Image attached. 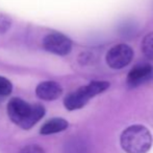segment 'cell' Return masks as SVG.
<instances>
[{"label": "cell", "instance_id": "cell-11", "mask_svg": "<svg viewBox=\"0 0 153 153\" xmlns=\"http://www.w3.org/2000/svg\"><path fill=\"white\" fill-rule=\"evenodd\" d=\"M13 90V85L10 80L6 78L0 77V96H10Z\"/></svg>", "mask_w": 153, "mask_h": 153}, {"label": "cell", "instance_id": "cell-7", "mask_svg": "<svg viewBox=\"0 0 153 153\" xmlns=\"http://www.w3.org/2000/svg\"><path fill=\"white\" fill-rule=\"evenodd\" d=\"M38 98L44 101H54L59 99L62 93V88L57 82L45 81L40 83L36 88Z\"/></svg>", "mask_w": 153, "mask_h": 153}, {"label": "cell", "instance_id": "cell-3", "mask_svg": "<svg viewBox=\"0 0 153 153\" xmlns=\"http://www.w3.org/2000/svg\"><path fill=\"white\" fill-rule=\"evenodd\" d=\"M108 87L109 83L106 81H92L88 85L81 86L68 94L64 100V105L70 111L80 109L87 105L92 98L104 92Z\"/></svg>", "mask_w": 153, "mask_h": 153}, {"label": "cell", "instance_id": "cell-12", "mask_svg": "<svg viewBox=\"0 0 153 153\" xmlns=\"http://www.w3.org/2000/svg\"><path fill=\"white\" fill-rule=\"evenodd\" d=\"M10 27V19L4 15H0V33H4Z\"/></svg>", "mask_w": 153, "mask_h": 153}, {"label": "cell", "instance_id": "cell-5", "mask_svg": "<svg viewBox=\"0 0 153 153\" xmlns=\"http://www.w3.org/2000/svg\"><path fill=\"white\" fill-rule=\"evenodd\" d=\"M43 46L49 53L59 56H66L72 49V41L59 33H51L43 40Z\"/></svg>", "mask_w": 153, "mask_h": 153}, {"label": "cell", "instance_id": "cell-4", "mask_svg": "<svg viewBox=\"0 0 153 153\" xmlns=\"http://www.w3.org/2000/svg\"><path fill=\"white\" fill-rule=\"evenodd\" d=\"M133 58V50L127 44L113 46L106 54V63L111 68L121 69L127 66Z\"/></svg>", "mask_w": 153, "mask_h": 153}, {"label": "cell", "instance_id": "cell-10", "mask_svg": "<svg viewBox=\"0 0 153 153\" xmlns=\"http://www.w3.org/2000/svg\"><path fill=\"white\" fill-rule=\"evenodd\" d=\"M142 51L145 57L153 59V32L144 37L142 41Z\"/></svg>", "mask_w": 153, "mask_h": 153}, {"label": "cell", "instance_id": "cell-1", "mask_svg": "<svg viewBox=\"0 0 153 153\" xmlns=\"http://www.w3.org/2000/svg\"><path fill=\"white\" fill-rule=\"evenodd\" d=\"M7 115L13 123L27 130L45 115V108L41 104L31 105L22 99L14 98L7 104Z\"/></svg>", "mask_w": 153, "mask_h": 153}, {"label": "cell", "instance_id": "cell-9", "mask_svg": "<svg viewBox=\"0 0 153 153\" xmlns=\"http://www.w3.org/2000/svg\"><path fill=\"white\" fill-rule=\"evenodd\" d=\"M65 153H88V148L82 141L71 139L65 147Z\"/></svg>", "mask_w": 153, "mask_h": 153}, {"label": "cell", "instance_id": "cell-6", "mask_svg": "<svg viewBox=\"0 0 153 153\" xmlns=\"http://www.w3.org/2000/svg\"><path fill=\"white\" fill-rule=\"evenodd\" d=\"M153 76V68L150 64L142 63L135 65L127 76V83L130 87H135L147 82Z\"/></svg>", "mask_w": 153, "mask_h": 153}, {"label": "cell", "instance_id": "cell-13", "mask_svg": "<svg viewBox=\"0 0 153 153\" xmlns=\"http://www.w3.org/2000/svg\"><path fill=\"white\" fill-rule=\"evenodd\" d=\"M20 153H45V151L38 145H28L25 146Z\"/></svg>", "mask_w": 153, "mask_h": 153}, {"label": "cell", "instance_id": "cell-8", "mask_svg": "<svg viewBox=\"0 0 153 153\" xmlns=\"http://www.w3.org/2000/svg\"><path fill=\"white\" fill-rule=\"evenodd\" d=\"M69 126V123L66 120L61 118H54L51 120L47 121L41 128L40 132L43 135H49V134H54V133H59L62 131L66 130Z\"/></svg>", "mask_w": 153, "mask_h": 153}, {"label": "cell", "instance_id": "cell-2", "mask_svg": "<svg viewBox=\"0 0 153 153\" xmlns=\"http://www.w3.org/2000/svg\"><path fill=\"white\" fill-rule=\"evenodd\" d=\"M120 143L127 153H146L152 145V136L145 126L132 125L122 132Z\"/></svg>", "mask_w": 153, "mask_h": 153}]
</instances>
